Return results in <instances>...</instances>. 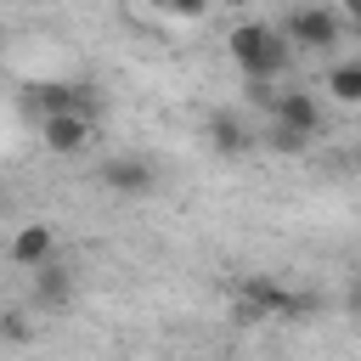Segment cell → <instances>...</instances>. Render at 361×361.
<instances>
[{"mask_svg": "<svg viewBox=\"0 0 361 361\" xmlns=\"http://www.w3.org/2000/svg\"><path fill=\"white\" fill-rule=\"evenodd\" d=\"M226 51L231 62L243 68V79H282L288 62H293V45L271 28V23H237L226 34Z\"/></svg>", "mask_w": 361, "mask_h": 361, "instance_id": "1", "label": "cell"}, {"mask_svg": "<svg viewBox=\"0 0 361 361\" xmlns=\"http://www.w3.org/2000/svg\"><path fill=\"white\" fill-rule=\"evenodd\" d=\"M293 51H316V56H333L338 45H344V17L327 6V0H310V6H299V11H288V23L276 28Z\"/></svg>", "mask_w": 361, "mask_h": 361, "instance_id": "2", "label": "cell"}, {"mask_svg": "<svg viewBox=\"0 0 361 361\" xmlns=\"http://www.w3.org/2000/svg\"><path fill=\"white\" fill-rule=\"evenodd\" d=\"M23 113L39 124L45 113H96V90L90 85H68V79H39L23 90Z\"/></svg>", "mask_w": 361, "mask_h": 361, "instance_id": "3", "label": "cell"}, {"mask_svg": "<svg viewBox=\"0 0 361 361\" xmlns=\"http://www.w3.org/2000/svg\"><path fill=\"white\" fill-rule=\"evenodd\" d=\"M271 316H288V288L271 282V276H248L231 299V322L254 327V322H271Z\"/></svg>", "mask_w": 361, "mask_h": 361, "instance_id": "4", "label": "cell"}, {"mask_svg": "<svg viewBox=\"0 0 361 361\" xmlns=\"http://www.w3.org/2000/svg\"><path fill=\"white\" fill-rule=\"evenodd\" d=\"M39 141H45V152L73 158V152H85L96 141V113H45L39 118Z\"/></svg>", "mask_w": 361, "mask_h": 361, "instance_id": "5", "label": "cell"}, {"mask_svg": "<svg viewBox=\"0 0 361 361\" xmlns=\"http://www.w3.org/2000/svg\"><path fill=\"white\" fill-rule=\"evenodd\" d=\"M265 118H276V124H288V130H299L310 141H322V130H327V113H322L316 90H276V102H271Z\"/></svg>", "mask_w": 361, "mask_h": 361, "instance_id": "6", "label": "cell"}, {"mask_svg": "<svg viewBox=\"0 0 361 361\" xmlns=\"http://www.w3.org/2000/svg\"><path fill=\"white\" fill-rule=\"evenodd\" d=\"M96 180L107 186V192H118V197H147L152 192V164L147 158H135V152H118V158H107L102 169H96Z\"/></svg>", "mask_w": 361, "mask_h": 361, "instance_id": "7", "label": "cell"}, {"mask_svg": "<svg viewBox=\"0 0 361 361\" xmlns=\"http://www.w3.org/2000/svg\"><path fill=\"white\" fill-rule=\"evenodd\" d=\"M6 254H11V265H23V271H34V265H45V259L56 254V231H51L45 220H28V226H17V231H11V243H6Z\"/></svg>", "mask_w": 361, "mask_h": 361, "instance_id": "8", "label": "cell"}, {"mask_svg": "<svg viewBox=\"0 0 361 361\" xmlns=\"http://www.w3.org/2000/svg\"><path fill=\"white\" fill-rule=\"evenodd\" d=\"M28 299H34L39 310H62V305L73 299V271H68V265H56V254H51L45 265H34V282H28Z\"/></svg>", "mask_w": 361, "mask_h": 361, "instance_id": "9", "label": "cell"}, {"mask_svg": "<svg viewBox=\"0 0 361 361\" xmlns=\"http://www.w3.org/2000/svg\"><path fill=\"white\" fill-rule=\"evenodd\" d=\"M322 90H327L338 107H355V102H361V62H355V56L333 62V68L322 73Z\"/></svg>", "mask_w": 361, "mask_h": 361, "instance_id": "10", "label": "cell"}, {"mask_svg": "<svg viewBox=\"0 0 361 361\" xmlns=\"http://www.w3.org/2000/svg\"><path fill=\"white\" fill-rule=\"evenodd\" d=\"M209 147H214V152H226V158H237V152H248V147H254V130H248L243 118L214 113V118H209Z\"/></svg>", "mask_w": 361, "mask_h": 361, "instance_id": "11", "label": "cell"}, {"mask_svg": "<svg viewBox=\"0 0 361 361\" xmlns=\"http://www.w3.org/2000/svg\"><path fill=\"white\" fill-rule=\"evenodd\" d=\"M254 141H265V147H271V152H282V158H299V152H310V147H316L310 135H299V130H288V124H276V118H265V130H259Z\"/></svg>", "mask_w": 361, "mask_h": 361, "instance_id": "12", "label": "cell"}, {"mask_svg": "<svg viewBox=\"0 0 361 361\" xmlns=\"http://www.w3.org/2000/svg\"><path fill=\"white\" fill-rule=\"evenodd\" d=\"M248 102H254L259 113H271V102H276V79H248Z\"/></svg>", "mask_w": 361, "mask_h": 361, "instance_id": "13", "label": "cell"}, {"mask_svg": "<svg viewBox=\"0 0 361 361\" xmlns=\"http://www.w3.org/2000/svg\"><path fill=\"white\" fill-rule=\"evenodd\" d=\"M169 11H180V17H203L209 0H169Z\"/></svg>", "mask_w": 361, "mask_h": 361, "instance_id": "14", "label": "cell"}, {"mask_svg": "<svg viewBox=\"0 0 361 361\" xmlns=\"http://www.w3.org/2000/svg\"><path fill=\"white\" fill-rule=\"evenodd\" d=\"M0 333H6V338H28V322H23V316H6Z\"/></svg>", "mask_w": 361, "mask_h": 361, "instance_id": "15", "label": "cell"}, {"mask_svg": "<svg viewBox=\"0 0 361 361\" xmlns=\"http://www.w3.org/2000/svg\"><path fill=\"white\" fill-rule=\"evenodd\" d=\"M141 6H158V11H169V0H141Z\"/></svg>", "mask_w": 361, "mask_h": 361, "instance_id": "16", "label": "cell"}, {"mask_svg": "<svg viewBox=\"0 0 361 361\" xmlns=\"http://www.w3.org/2000/svg\"><path fill=\"white\" fill-rule=\"evenodd\" d=\"M226 6H254V0H226Z\"/></svg>", "mask_w": 361, "mask_h": 361, "instance_id": "17", "label": "cell"}, {"mask_svg": "<svg viewBox=\"0 0 361 361\" xmlns=\"http://www.w3.org/2000/svg\"><path fill=\"white\" fill-rule=\"evenodd\" d=\"M0 209H6V192H0Z\"/></svg>", "mask_w": 361, "mask_h": 361, "instance_id": "18", "label": "cell"}]
</instances>
